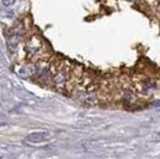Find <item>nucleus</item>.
Wrapping results in <instances>:
<instances>
[{"mask_svg": "<svg viewBox=\"0 0 160 159\" xmlns=\"http://www.w3.org/2000/svg\"><path fill=\"white\" fill-rule=\"evenodd\" d=\"M44 47H43V43L41 41L40 37L37 36H32L28 40L27 44H25V52L28 53V55L30 56H35V55H38L43 52Z\"/></svg>", "mask_w": 160, "mask_h": 159, "instance_id": "nucleus-1", "label": "nucleus"}, {"mask_svg": "<svg viewBox=\"0 0 160 159\" xmlns=\"http://www.w3.org/2000/svg\"><path fill=\"white\" fill-rule=\"evenodd\" d=\"M1 1H2V4L5 6H12L14 3H16V0H1Z\"/></svg>", "mask_w": 160, "mask_h": 159, "instance_id": "nucleus-3", "label": "nucleus"}, {"mask_svg": "<svg viewBox=\"0 0 160 159\" xmlns=\"http://www.w3.org/2000/svg\"><path fill=\"white\" fill-rule=\"evenodd\" d=\"M49 133L48 132H33L30 133L25 138V142H30V144H40L43 141H47L49 139Z\"/></svg>", "mask_w": 160, "mask_h": 159, "instance_id": "nucleus-2", "label": "nucleus"}]
</instances>
